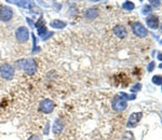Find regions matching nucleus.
<instances>
[{
  "instance_id": "obj_3",
  "label": "nucleus",
  "mask_w": 162,
  "mask_h": 140,
  "mask_svg": "<svg viewBox=\"0 0 162 140\" xmlns=\"http://www.w3.org/2000/svg\"><path fill=\"white\" fill-rule=\"evenodd\" d=\"M131 27H132V32H134V35L136 36V37H138V38H145L147 36L148 34L147 29L139 22H134V23H132Z\"/></svg>"
},
{
  "instance_id": "obj_25",
  "label": "nucleus",
  "mask_w": 162,
  "mask_h": 140,
  "mask_svg": "<svg viewBox=\"0 0 162 140\" xmlns=\"http://www.w3.org/2000/svg\"><path fill=\"white\" fill-rule=\"evenodd\" d=\"M159 67H160V68L162 69V64H160V65H159Z\"/></svg>"
},
{
  "instance_id": "obj_7",
  "label": "nucleus",
  "mask_w": 162,
  "mask_h": 140,
  "mask_svg": "<svg viewBox=\"0 0 162 140\" xmlns=\"http://www.w3.org/2000/svg\"><path fill=\"white\" fill-rule=\"evenodd\" d=\"M54 102L49 99V98H46V99H43L42 102H40V110L43 112V113H46V114H50V113H52V111L54 110Z\"/></svg>"
},
{
  "instance_id": "obj_12",
  "label": "nucleus",
  "mask_w": 162,
  "mask_h": 140,
  "mask_svg": "<svg viewBox=\"0 0 162 140\" xmlns=\"http://www.w3.org/2000/svg\"><path fill=\"white\" fill-rule=\"evenodd\" d=\"M50 26L53 28V29H63L67 26V24L65 22L60 21V20H53V21L50 22Z\"/></svg>"
},
{
  "instance_id": "obj_4",
  "label": "nucleus",
  "mask_w": 162,
  "mask_h": 140,
  "mask_svg": "<svg viewBox=\"0 0 162 140\" xmlns=\"http://www.w3.org/2000/svg\"><path fill=\"white\" fill-rule=\"evenodd\" d=\"M111 107L115 111L117 112H121L125 110L127 107V100H124L123 98H121L120 96H116V97L113 99V104H111Z\"/></svg>"
},
{
  "instance_id": "obj_23",
  "label": "nucleus",
  "mask_w": 162,
  "mask_h": 140,
  "mask_svg": "<svg viewBox=\"0 0 162 140\" xmlns=\"http://www.w3.org/2000/svg\"><path fill=\"white\" fill-rule=\"evenodd\" d=\"M49 128H50V124L48 123L46 126V128H44V135H48V134H49Z\"/></svg>"
},
{
  "instance_id": "obj_20",
  "label": "nucleus",
  "mask_w": 162,
  "mask_h": 140,
  "mask_svg": "<svg viewBox=\"0 0 162 140\" xmlns=\"http://www.w3.org/2000/svg\"><path fill=\"white\" fill-rule=\"evenodd\" d=\"M155 66H156V64L154 63V62H151V63L149 64V65H148V67H147V71H148V72H152V70H154Z\"/></svg>"
},
{
  "instance_id": "obj_15",
  "label": "nucleus",
  "mask_w": 162,
  "mask_h": 140,
  "mask_svg": "<svg viewBox=\"0 0 162 140\" xmlns=\"http://www.w3.org/2000/svg\"><path fill=\"white\" fill-rule=\"evenodd\" d=\"M119 96L121 98H123L124 100H134L136 98V95L133 94V95H129V94H125V93H120Z\"/></svg>"
},
{
  "instance_id": "obj_9",
  "label": "nucleus",
  "mask_w": 162,
  "mask_h": 140,
  "mask_svg": "<svg viewBox=\"0 0 162 140\" xmlns=\"http://www.w3.org/2000/svg\"><path fill=\"white\" fill-rule=\"evenodd\" d=\"M113 34H115V36L118 37L119 39L127 38V29H125L122 25H116V26L113 28Z\"/></svg>"
},
{
  "instance_id": "obj_19",
  "label": "nucleus",
  "mask_w": 162,
  "mask_h": 140,
  "mask_svg": "<svg viewBox=\"0 0 162 140\" xmlns=\"http://www.w3.org/2000/svg\"><path fill=\"white\" fill-rule=\"evenodd\" d=\"M123 140H134V136H133V134L131 133V132H127V133L124 134V136H123Z\"/></svg>"
},
{
  "instance_id": "obj_21",
  "label": "nucleus",
  "mask_w": 162,
  "mask_h": 140,
  "mask_svg": "<svg viewBox=\"0 0 162 140\" xmlns=\"http://www.w3.org/2000/svg\"><path fill=\"white\" fill-rule=\"evenodd\" d=\"M149 4H151L152 7L155 8H158L160 4H161V1H159V0H157V1H149Z\"/></svg>"
},
{
  "instance_id": "obj_14",
  "label": "nucleus",
  "mask_w": 162,
  "mask_h": 140,
  "mask_svg": "<svg viewBox=\"0 0 162 140\" xmlns=\"http://www.w3.org/2000/svg\"><path fill=\"white\" fill-rule=\"evenodd\" d=\"M122 8L127 11H132V10H134L135 4H134L132 1H125V2H123V4H122Z\"/></svg>"
},
{
  "instance_id": "obj_8",
  "label": "nucleus",
  "mask_w": 162,
  "mask_h": 140,
  "mask_svg": "<svg viewBox=\"0 0 162 140\" xmlns=\"http://www.w3.org/2000/svg\"><path fill=\"white\" fill-rule=\"evenodd\" d=\"M142 116H143L142 112H134V113H132L130 118H129V121H127V127H130V128L135 127L138 124V122L141 121Z\"/></svg>"
},
{
  "instance_id": "obj_17",
  "label": "nucleus",
  "mask_w": 162,
  "mask_h": 140,
  "mask_svg": "<svg viewBox=\"0 0 162 140\" xmlns=\"http://www.w3.org/2000/svg\"><path fill=\"white\" fill-rule=\"evenodd\" d=\"M150 12H151V7L149 4H145L144 7H143V9H142V13L144 14V15H147Z\"/></svg>"
},
{
  "instance_id": "obj_24",
  "label": "nucleus",
  "mask_w": 162,
  "mask_h": 140,
  "mask_svg": "<svg viewBox=\"0 0 162 140\" xmlns=\"http://www.w3.org/2000/svg\"><path fill=\"white\" fill-rule=\"evenodd\" d=\"M158 60L162 62V54H159V55H158Z\"/></svg>"
},
{
  "instance_id": "obj_10",
  "label": "nucleus",
  "mask_w": 162,
  "mask_h": 140,
  "mask_svg": "<svg viewBox=\"0 0 162 140\" xmlns=\"http://www.w3.org/2000/svg\"><path fill=\"white\" fill-rule=\"evenodd\" d=\"M146 24L149 28L151 29H157L159 27V18L158 16H156L155 14H151L149 15L147 18H146Z\"/></svg>"
},
{
  "instance_id": "obj_11",
  "label": "nucleus",
  "mask_w": 162,
  "mask_h": 140,
  "mask_svg": "<svg viewBox=\"0 0 162 140\" xmlns=\"http://www.w3.org/2000/svg\"><path fill=\"white\" fill-rule=\"evenodd\" d=\"M99 15V10L95 8H89L85 11V18L89 21H93Z\"/></svg>"
},
{
  "instance_id": "obj_18",
  "label": "nucleus",
  "mask_w": 162,
  "mask_h": 140,
  "mask_svg": "<svg viewBox=\"0 0 162 140\" xmlns=\"http://www.w3.org/2000/svg\"><path fill=\"white\" fill-rule=\"evenodd\" d=\"M141 88H142V84L141 83H136L135 85H133V86L131 88L130 91L132 92V93H136V92H138Z\"/></svg>"
},
{
  "instance_id": "obj_16",
  "label": "nucleus",
  "mask_w": 162,
  "mask_h": 140,
  "mask_svg": "<svg viewBox=\"0 0 162 140\" xmlns=\"http://www.w3.org/2000/svg\"><path fill=\"white\" fill-rule=\"evenodd\" d=\"M152 83L156 85H162V76H155L152 78Z\"/></svg>"
},
{
  "instance_id": "obj_26",
  "label": "nucleus",
  "mask_w": 162,
  "mask_h": 140,
  "mask_svg": "<svg viewBox=\"0 0 162 140\" xmlns=\"http://www.w3.org/2000/svg\"><path fill=\"white\" fill-rule=\"evenodd\" d=\"M160 43H161V44H162V40H161V41H160Z\"/></svg>"
},
{
  "instance_id": "obj_27",
  "label": "nucleus",
  "mask_w": 162,
  "mask_h": 140,
  "mask_svg": "<svg viewBox=\"0 0 162 140\" xmlns=\"http://www.w3.org/2000/svg\"><path fill=\"white\" fill-rule=\"evenodd\" d=\"M161 32H162V26H161Z\"/></svg>"
},
{
  "instance_id": "obj_2",
  "label": "nucleus",
  "mask_w": 162,
  "mask_h": 140,
  "mask_svg": "<svg viewBox=\"0 0 162 140\" xmlns=\"http://www.w3.org/2000/svg\"><path fill=\"white\" fill-rule=\"evenodd\" d=\"M15 38L20 43H25L29 40V30L27 27L25 26H21L16 29L15 32Z\"/></svg>"
},
{
  "instance_id": "obj_13",
  "label": "nucleus",
  "mask_w": 162,
  "mask_h": 140,
  "mask_svg": "<svg viewBox=\"0 0 162 140\" xmlns=\"http://www.w3.org/2000/svg\"><path fill=\"white\" fill-rule=\"evenodd\" d=\"M63 123H62V121L61 120H56L55 122H54V124H53V127H52V130L54 134H60L61 132H62V130H63Z\"/></svg>"
},
{
  "instance_id": "obj_1",
  "label": "nucleus",
  "mask_w": 162,
  "mask_h": 140,
  "mask_svg": "<svg viewBox=\"0 0 162 140\" xmlns=\"http://www.w3.org/2000/svg\"><path fill=\"white\" fill-rule=\"evenodd\" d=\"M15 69L11 64H2L0 66V77L4 80H12L14 77Z\"/></svg>"
},
{
  "instance_id": "obj_5",
  "label": "nucleus",
  "mask_w": 162,
  "mask_h": 140,
  "mask_svg": "<svg viewBox=\"0 0 162 140\" xmlns=\"http://www.w3.org/2000/svg\"><path fill=\"white\" fill-rule=\"evenodd\" d=\"M23 69L28 76H32L35 74L36 70H37V65L34 58H28L26 60H23Z\"/></svg>"
},
{
  "instance_id": "obj_22",
  "label": "nucleus",
  "mask_w": 162,
  "mask_h": 140,
  "mask_svg": "<svg viewBox=\"0 0 162 140\" xmlns=\"http://www.w3.org/2000/svg\"><path fill=\"white\" fill-rule=\"evenodd\" d=\"M28 140H42V139H41V137L38 136V135H32V137H29Z\"/></svg>"
},
{
  "instance_id": "obj_6",
  "label": "nucleus",
  "mask_w": 162,
  "mask_h": 140,
  "mask_svg": "<svg viewBox=\"0 0 162 140\" xmlns=\"http://www.w3.org/2000/svg\"><path fill=\"white\" fill-rule=\"evenodd\" d=\"M13 18V10L8 6H2L0 8V21L9 22Z\"/></svg>"
}]
</instances>
